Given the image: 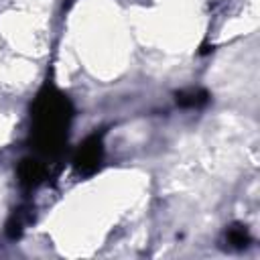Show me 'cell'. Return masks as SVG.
<instances>
[{"mask_svg": "<svg viewBox=\"0 0 260 260\" xmlns=\"http://www.w3.org/2000/svg\"><path fill=\"white\" fill-rule=\"evenodd\" d=\"M49 179V160L43 156H24L18 165V183L24 189H37Z\"/></svg>", "mask_w": 260, "mask_h": 260, "instance_id": "3957f363", "label": "cell"}, {"mask_svg": "<svg viewBox=\"0 0 260 260\" xmlns=\"http://www.w3.org/2000/svg\"><path fill=\"white\" fill-rule=\"evenodd\" d=\"M104 160V134L95 132L91 136H87L79 148L73 154V167L77 169V173L81 175H91L100 169Z\"/></svg>", "mask_w": 260, "mask_h": 260, "instance_id": "7a4b0ae2", "label": "cell"}, {"mask_svg": "<svg viewBox=\"0 0 260 260\" xmlns=\"http://www.w3.org/2000/svg\"><path fill=\"white\" fill-rule=\"evenodd\" d=\"M209 102V93L201 87H193V89H183L177 93V104L181 108H203Z\"/></svg>", "mask_w": 260, "mask_h": 260, "instance_id": "277c9868", "label": "cell"}, {"mask_svg": "<svg viewBox=\"0 0 260 260\" xmlns=\"http://www.w3.org/2000/svg\"><path fill=\"white\" fill-rule=\"evenodd\" d=\"M225 240H228V244L234 246V248H244V246L250 244V234H248V230H246L244 225L234 223V225H230V228L225 230Z\"/></svg>", "mask_w": 260, "mask_h": 260, "instance_id": "5b68a950", "label": "cell"}, {"mask_svg": "<svg viewBox=\"0 0 260 260\" xmlns=\"http://www.w3.org/2000/svg\"><path fill=\"white\" fill-rule=\"evenodd\" d=\"M26 215H24V209H18V211H14L12 213V217H10V221H8V236L14 240V238H20V234H22V230H24V225H26Z\"/></svg>", "mask_w": 260, "mask_h": 260, "instance_id": "8992f818", "label": "cell"}, {"mask_svg": "<svg viewBox=\"0 0 260 260\" xmlns=\"http://www.w3.org/2000/svg\"><path fill=\"white\" fill-rule=\"evenodd\" d=\"M73 120L69 98L47 81L30 106V148L37 156L55 158L61 154Z\"/></svg>", "mask_w": 260, "mask_h": 260, "instance_id": "6da1fadb", "label": "cell"}]
</instances>
